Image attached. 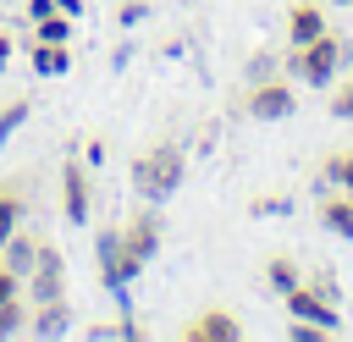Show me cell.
I'll return each mask as SVG.
<instances>
[{
  "instance_id": "1",
  "label": "cell",
  "mask_w": 353,
  "mask_h": 342,
  "mask_svg": "<svg viewBox=\"0 0 353 342\" xmlns=\"http://www.w3.org/2000/svg\"><path fill=\"white\" fill-rule=\"evenodd\" d=\"M182 177H188V154L176 143H149V149L132 154V193L149 199V204L171 199L182 188Z\"/></svg>"
},
{
  "instance_id": "2",
  "label": "cell",
  "mask_w": 353,
  "mask_h": 342,
  "mask_svg": "<svg viewBox=\"0 0 353 342\" xmlns=\"http://www.w3.org/2000/svg\"><path fill=\"white\" fill-rule=\"evenodd\" d=\"M342 61H347V44L331 28L320 39H309V44H287V77H298L309 88H331V77L342 72Z\"/></svg>"
},
{
  "instance_id": "3",
  "label": "cell",
  "mask_w": 353,
  "mask_h": 342,
  "mask_svg": "<svg viewBox=\"0 0 353 342\" xmlns=\"http://www.w3.org/2000/svg\"><path fill=\"white\" fill-rule=\"evenodd\" d=\"M160 226H165V221H160L154 210H138V215L121 226V270H127V281L160 254Z\"/></svg>"
},
{
  "instance_id": "4",
  "label": "cell",
  "mask_w": 353,
  "mask_h": 342,
  "mask_svg": "<svg viewBox=\"0 0 353 342\" xmlns=\"http://www.w3.org/2000/svg\"><path fill=\"white\" fill-rule=\"evenodd\" d=\"M292 110H298V94L287 77H259L243 88V116H254V121H287Z\"/></svg>"
},
{
  "instance_id": "5",
  "label": "cell",
  "mask_w": 353,
  "mask_h": 342,
  "mask_svg": "<svg viewBox=\"0 0 353 342\" xmlns=\"http://www.w3.org/2000/svg\"><path fill=\"white\" fill-rule=\"evenodd\" d=\"M50 298H66V254L44 237L39 243V265L28 270V303H50Z\"/></svg>"
},
{
  "instance_id": "6",
  "label": "cell",
  "mask_w": 353,
  "mask_h": 342,
  "mask_svg": "<svg viewBox=\"0 0 353 342\" xmlns=\"http://www.w3.org/2000/svg\"><path fill=\"white\" fill-rule=\"evenodd\" d=\"M88 210H94V188H88V165L72 154L61 165V215L72 226H88Z\"/></svg>"
},
{
  "instance_id": "7",
  "label": "cell",
  "mask_w": 353,
  "mask_h": 342,
  "mask_svg": "<svg viewBox=\"0 0 353 342\" xmlns=\"http://www.w3.org/2000/svg\"><path fill=\"white\" fill-rule=\"evenodd\" d=\"M281 298H287V314H292V320H309V325H325V331H336V303H331L325 292H314L309 281L287 287Z\"/></svg>"
},
{
  "instance_id": "8",
  "label": "cell",
  "mask_w": 353,
  "mask_h": 342,
  "mask_svg": "<svg viewBox=\"0 0 353 342\" xmlns=\"http://www.w3.org/2000/svg\"><path fill=\"white\" fill-rule=\"evenodd\" d=\"M182 336H188V342H237V336H243V320H237L232 309H199V314L182 325Z\"/></svg>"
},
{
  "instance_id": "9",
  "label": "cell",
  "mask_w": 353,
  "mask_h": 342,
  "mask_svg": "<svg viewBox=\"0 0 353 342\" xmlns=\"http://www.w3.org/2000/svg\"><path fill=\"white\" fill-rule=\"evenodd\" d=\"M39 243H44V237H39L33 226H17V232L0 243V259H6V270H17V276L28 281V270L39 265Z\"/></svg>"
},
{
  "instance_id": "10",
  "label": "cell",
  "mask_w": 353,
  "mask_h": 342,
  "mask_svg": "<svg viewBox=\"0 0 353 342\" xmlns=\"http://www.w3.org/2000/svg\"><path fill=\"white\" fill-rule=\"evenodd\" d=\"M94 248H99V281H105L110 292H121V287H127V270H121V226H105V232L94 237Z\"/></svg>"
},
{
  "instance_id": "11",
  "label": "cell",
  "mask_w": 353,
  "mask_h": 342,
  "mask_svg": "<svg viewBox=\"0 0 353 342\" xmlns=\"http://www.w3.org/2000/svg\"><path fill=\"white\" fill-rule=\"evenodd\" d=\"M28 331H33V336H66V331H72V303H66V298L28 303Z\"/></svg>"
},
{
  "instance_id": "12",
  "label": "cell",
  "mask_w": 353,
  "mask_h": 342,
  "mask_svg": "<svg viewBox=\"0 0 353 342\" xmlns=\"http://www.w3.org/2000/svg\"><path fill=\"white\" fill-rule=\"evenodd\" d=\"M28 199H33V193H28V177H6V182H0V243H6V237L22 226Z\"/></svg>"
},
{
  "instance_id": "13",
  "label": "cell",
  "mask_w": 353,
  "mask_h": 342,
  "mask_svg": "<svg viewBox=\"0 0 353 342\" xmlns=\"http://www.w3.org/2000/svg\"><path fill=\"white\" fill-rule=\"evenodd\" d=\"M320 33H325V11L309 6V0H298V6L287 11V44H309V39H320Z\"/></svg>"
},
{
  "instance_id": "14",
  "label": "cell",
  "mask_w": 353,
  "mask_h": 342,
  "mask_svg": "<svg viewBox=\"0 0 353 342\" xmlns=\"http://www.w3.org/2000/svg\"><path fill=\"white\" fill-rule=\"evenodd\" d=\"M28 50H33L28 61H33V72H39V77H61V72H72V44H50V39H33Z\"/></svg>"
},
{
  "instance_id": "15",
  "label": "cell",
  "mask_w": 353,
  "mask_h": 342,
  "mask_svg": "<svg viewBox=\"0 0 353 342\" xmlns=\"http://www.w3.org/2000/svg\"><path fill=\"white\" fill-rule=\"evenodd\" d=\"M320 226L336 237H353V199L347 193H325L320 199Z\"/></svg>"
},
{
  "instance_id": "16",
  "label": "cell",
  "mask_w": 353,
  "mask_h": 342,
  "mask_svg": "<svg viewBox=\"0 0 353 342\" xmlns=\"http://www.w3.org/2000/svg\"><path fill=\"white\" fill-rule=\"evenodd\" d=\"M33 39H50V44H72V17L66 11H44L33 22Z\"/></svg>"
},
{
  "instance_id": "17",
  "label": "cell",
  "mask_w": 353,
  "mask_h": 342,
  "mask_svg": "<svg viewBox=\"0 0 353 342\" xmlns=\"http://www.w3.org/2000/svg\"><path fill=\"white\" fill-rule=\"evenodd\" d=\"M320 177L336 182V188L353 199V149H347V154H325V160H320Z\"/></svg>"
},
{
  "instance_id": "18",
  "label": "cell",
  "mask_w": 353,
  "mask_h": 342,
  "mask_svg": "<svg viewBox=\"0 0 353 342\" xmlns=\"http://www.w3.org/2000/svg\"><path fill=\"white\" fill-rule=\"evenodd\" d=\"M265 281H270L276 292H287V287H298V281H303V270H298L287 254H270V265H265Z\"/></svg>"
},
{
  "instance_id": "19",
  "label": "cell",
  "mask_w": 353,
  "mask_h": 342,
  "mask_svg": "<svg viewBox=\"0 0 353 342\" xmlns=\"http://www.w3.org/2000/svg\"><path fill=\"white\" fill-rule=\"evenodd\" d=\"M17 331H28V303H22V292L0 303V336H17Z\"/></svg>"
},
{
  "instance_id": "20",
  "label": "cell",
  "mask_w": 353,
  "mask_h": 342,
  "mask_svg": "<svg viewBox=\"0 0 353 342\" xmlns=\"http://www.w3.org/2000/svg\"><path fill=\"white\" fill-rule=\"evenodd\" d=\"M28 110H33L28 99H6V105H0V143H6V138H11L22 121H28Z\"/></svg>"
},
{
  "instance_id": "21",
  "label": "cell",
  "mask_w": 353,
  "mask_h": 342,
  "mask_svg": "<svg viewBox=\"0 0 353 342\" xmlns=\"http://www.w3.org/2000/svg\"><path fill=\"white\" fill-rule=\"evenodd\" d=\"M325 105H331V116H336V121H353V83L331 88V94H325Z\"/></svg>"
},
{
  "instance_id": "22",
  "label": "cell",
  "mask_w": 353,
  "mask_h": 342,
  "mask_svg": "<svg viewBox=\"0 0 353 342\" xmlns=\"http://www.w3.org/2000/svg\"><path fill=\"white\" fill-rule=\"evenodd\" d=\"M287 336H292V342H320V336H331V331H325V325H309V320H292Z\"/></svg>"
},
{
  "instance_id": "23",
  "label": "cell",
  "mask_w": 353,
  "mask_h": 342,
  "mask_svg": "<svg viewBox=\"0 0 353 342\" xmlns=\"http://www.w3.org/2000/svg\"><path fill=\"white\" fill-rule=\"evenodd\" d=\"M309 287H314V292H325V298L336 303V281H331V270H314V276H309Z\"/></svg>"
},
{
  "instance_id": "24",
  "label": "cell",
  "mask_w": 353,
  "mask_h": 342,
  "mask_svg": "<svg viewBox=\"0 0 353 342\" xmlns=\"http://www.w3.org/2000/svg\"><path fill=\"white\" fill-rule=\"evenodd\" d=\"M270 66H276L270 55H254V61H248V83H259V77H270Z\"/></svg>"
},
{
  "instance_id": "25",
  "label": "cell",
  "mask_w": 353,
  "mask_h": 342,
  "mask_svg": "<svg viewBox=\"0 0 353 342\" xmlns=\"http://www.w3.org/2000/svg\"><path fill=\"white\" fill-rule=\"evenodd\" d=\"M132 22H143V0H127L121 6V28H132Z\"/></svg>"
},
{
  "instance_id": "26",
  "label": "cell",
  "mask_w": 353,
  "mask_h": 342,
  "mask_svg": "<svg viewBox=\"0 0 353 342\" xmlns=\"http://www.w3.org/2000/svg\"><path fill=\"white\" fill-rule=\"evenodd\" d=\"M11 50H17V39H11V28H0V66L11 61Z\"/></svg>"
},
{
  "instance_id": "27",
  "label": "cell",
  "mask_w": 353,
  "mask_h": 342,
  "mask_svg": "<svg viewBox=\"0 0 353 342\" xmlns=\"http://www.w3.org/2000/svg\"><path fill=\"white\" fill-rule=\"evenodd\" d=\"M55 11H66V17H83V0H50Z\"/></svg>"
},
{
  "instance_id": "28",
  "label": "cell",
  "mask_w": 353,
  "mask_h": 342,
  "mask_svg": "<svg viewBox=\"0 0 353 342\" xmlns=\"http://www.w3.org/2000/svg\"><path fill=\"white\" fill-rule=\"evenodd\" d=\"M331 6H353V0H331Z\"/></svg>"
},
{
  "instance_id": "29",
  "label": "cell",
  "mask_w": 353,
  "mask_h": 342,
  "mask_svg": "<svg viewBox=\"0 0 353 342\" xmlns=\"http://www.w3.org/2000/svg\"><path fill=\"white\" fill-rule=\"evenodd\" d=\"M17 6H22V0H17Z\"/></svg>"
},
{
  "instance_id": "30",
  "label": "cell",
  "mask_w": 353,
  "mask_h": 342,
  "mask_svg": "<svg viewBox=\"0 0 353 342\" xmlns=\"http://www.w3.org/2000/svg\"><path fill=\"white\" fill-rule=\"evenodd\" d=\"M347 83H353V77H347Z\"/></svg>"
}]
</instances>
